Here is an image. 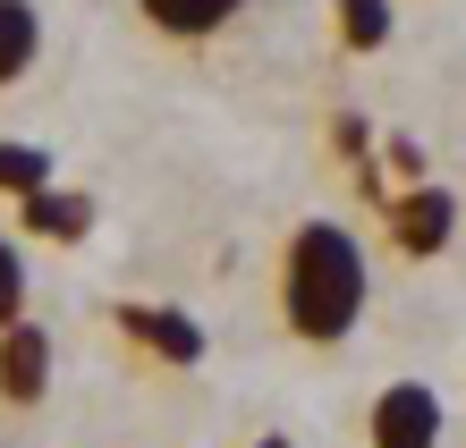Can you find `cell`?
Instances as JSON below:
<instances>
[{
  "mask_svg": "<svg viewBox=\"0 0 466 448\" xmlns=\"http://www.w3.org/2000/svg\"><path fill=\"white\" fill-rule=\"evenodd\" d=\"M365 296H373V271H365L356 229H339V220H297L289 245H280V322H289V339L339 347L365 322Z\"/></svg>",
  "mask_w": 466,
  "mask_h": 448,
  "instance_id": "1",
  "label": "cell"
},
{
  "mask_svg": "<svg viewBox=\"0 0 466 448\" xmlns=\"http://www.w3.org/2000/svg\"><path fill=\"white\" fill-rule=\"evenodd\" d=\"M111 330L136 347V355H153V363H170V373H187V363H204V330L178 314V304H111Z\"/></svg>",
  "mask_w": 466,
  "mask_h": 448,
  "instance_id": "2",
  "label": "cell"
},
{
  "mask_svg": "<svg viewBox=\"0 0 466 448\" xmlns=\"http://www.w3.org/2000/svg\"><path fill=\"white\" fill-rule=\"evenodd\" d=\"M365 440L373 448H441V398L424 381H390L365 414Z\"/></svg>",
  "mask_w": 466,
  "mask_h": 448,
  "instance_id": "3",
  "label": "cell"
},
{
  "mask_svg": "<svg viewBox=\"0 0 466 448\" xmlns=\"http://www.w3.org/2000/svg\"><path fill=\"white\" fill-rule=\"evenodd\" d=\"M381 220H390V245L399 254H441L450 245V229H458V204H450V186H432V178H416L407 194H390V204H381Z\"/></svg>",
  "mask_w": 466,
  "mask_h": 448,
  "instance_id": "4",
  "label": "cell"
},
{
  "mask_svg": "<svg viewBox=\"0 0 466 448\" xmlns=\"http://www.w3.org/2000/svg\"><path fill=\"white\" fill-rule=\"evenodd\" d=\"M51 389V330L43 322H9L0 330V406H43Z\"/></svg>",
  "mask_w": 466,
  "mask_h": 448,
  "instance_id": "5",
  "label": "cell"
},
{
  "mask_svg": "<svg viewBox=\"0 0 466 448\" xmlns=\"http://www.w3.org/2000/svg\"><path fill=\"white\" fill-rule=\"evenodd\" d=\"M136 17L153 35H170V43H212V35H229L246 17V0H136Z\"/></svg>",
  "mask_w": 466,
  "mask_h": 448,
  "instance_id": "6",
  "label": "cell"
},
{
  "mask_svg": "<svg viewBox=\"0 0 466 448\" xmlns=\"http://www.w3.org/2000/svg\"><path fill=\"white\" fill-rule=\"evenodd\" d=\"M35 60H43V9L35 0H0V94L25 85Z\"/></svg>",
  "mask_w": 466,
  "mask_h": 448,
  "instance_id": "7",
  "label": "cell"
},
{
  "mask_svg": "<svg viewBox=\"0 0 466 448\" xmlns=\"http://www.w3.org/2000/svg\"><path fill=\"white\" fill-rule=\"evenodd\" d=\"M86 229H94V204H86V194H51V186L25 194V237L68 245V237H86Z\"/></svg>",
  "mask_w": 466,
  "mask_h": 448,
  "instance_id": "8",
  "label": "cell"
},
{
  "mask_svg": "<svg viewBox=\"0 0 466 448\" xmlns=\"http://www.w3.org/2000/svg\"><path fill=\"white\" fill-rule=\"evenodd\" d=\"M331 25H339V51H381L390 43V0H331Z\"/></svg>",
  "mask_w": 466,
  "mask_h": 448,
  "instance_id": "9",
  "label": "cell"
},
{
  "mask_svg": "<svg viewBox=\"0 0 466 448\" xmlns=\"http://www.w3.org/2000/svg\"><path fill=\"white\" fill-rule=\"evenodd\" d=\"M43 178H51V153L43 144H0V194H17V204H25Z\"/></svg>",
  "mask_w": 466,
  "mask_h": 448,
  "instance_id": "10",
  "label": "cell"
},
{
  "mask_svg": "<svg viewBox=\"0 0 466 448\" xmlns=\"http://www.w3.org/2000/svg\"><path fill=\"white\" fill-rule=\"evenodd\" d=\"M25 322V254H17V237H0V330Z\"/></svg>",
  "mask_w": 466,
  "mask_h": 448,
  "instance_id": "11",
  "label": "cell"
},
{
  "mask_svg": "<svg viewBox=\"0 0 466 448\" xmlns=\"http://www.w3.org/2000/svg\"><path fill=\"white\" fill-rule=\"evenodd\" d=\"M255 448H297V440H289V432H263V440H255Z\"/></svg>",
  "mask_w": 466,
  "mask_h": 448,
  "instance_id": "12",
  "label": "cell"
}]
</instances>
